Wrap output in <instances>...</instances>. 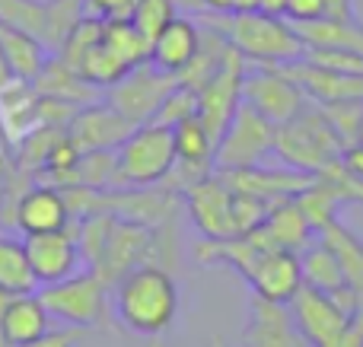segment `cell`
Returning a JSON list of instances; mask_svg holds the SVG:
<instances>
[{"label":"cell","mask_w":363,"mask_h":347,"mask_svg":"<svg viewBox=\"0 0 363 347\" xmlns=\"http://www.w3.org/2000/svg\"><path fill=\"white\" fill-rule=\"evenodd\" d=\"M287 10V0H258V13H268V16H284Z\"/></svg>","instance_id":"39"},{"label":"cell","mask_w":363,"mask_h":347,"mask_svg":"<svg viewBox=\"0 0 363 347\" xmlns=\"http://www.w3.org/2000/svg\"><path fill=\"white\" fill-rule=\"evenodd\" d=\"M300 271H303V284L313 287V290L335 293V290H341V287H347L338 258H335L319 239L309 242L300 252Z\"/></svg>","instance_id":"29"},{"label":"cell","mask_w":363,"mask_h":347,"mask_svg":"<svg viewBox=\"0 0 363 347\" xmlns=\"http://www.w3.org/2000/svg\"><path fill=\"white\" fill-rule=\"evenodd\" d=\"M341 137L335 134V127L328 125V118L322 115V108H315L309 102L296 118L277 125L274 134V157L281 159L287 169H296L303 176H319L332 163L341 159Z\"/></svg>","instance_id":"3"},{"label":"cell","mask_w":363,"mask_h":347,"mask_svg":"<svg viewBox=\"0 0 363 347\" xmlns=\"http://www.w3.org/2000/svg\"><path fill=\"white\" fill-rule=\"evenodd\" d=\"M296 204H300L303 217L309 220L313 233H319L322 227H328L332 220H338V210H341L338 195H335V191L328 188V182H322L319 176L313 178L309 188H303L300 195H296Z\"/></svg>","instance_id":"30"},{"label":"cell","mask_w":363,"mask_h":347,"mask_svg":"<svg viewBox=\"0 0 363 347\" xmlns=\"http://www.w3.org/2000/svg\"><path fill=\"white\" fill-rule=\"evenodd\" d=\"M191 115H198V89L185 86V83H176V86L166 93V99L160 102L153 121L166 125V127H176L179 121L191 118Z\"/></svg>","instance_id":"33"},{"label":"cell","mask_w":363,"mask_h":347,"mask_svg":"<svg viewBox=\"0 0 363 347\" xmlns=\"http://www.w3.org/2000/svg\"><path fill=\"white\" fill-rule=\"evenodd\" d=\"M306 48L325 51H360L363 55V23H338V19H315V23L294 25Z\"/></svg>","instance_id":"27"},{"label":"cell","mask_w":363,"mask_h":347,"mask_svg":"<svg viewBox=\"0 0 363 347\" xmlns=\"http://www.w3.org/2000/svg\"><path fill=\"white\" fill-rule=\"evenodd\" d=\"M322 16H325V0H287V10H284V19L294 25L315 23Z\"/></svg>","instance_id":"34"},{"label":"cell","mask_w":363,"mask_h":347,"mask_svg":"<svg viewBox=\"0 0 363 347\" xmlns=\"http://www.w3.org/2000/svg\"><path fill=\"white\" fill-rule=\"evenodd\" d=\"M198 48H201L198 23L188 19V16H176L150 42V55H147V61H150L157 70H163V74H169V76L179 80V76L188 70V64L194 61Z\"/></svg>","instance_id":"22"},{"label":"cell","mask_w":363,"mask_h":347,"mask_svg":"<svg viewBox=\"0 0 363 347\" xmlns=\"http://www.w3.org/2000/svg\"><path fill=\"white\" fill-rule=\"evenodd\" d=\"M38 300L45 303L48 316L67 329H99L112 316V290L89 268L57 284L38 287Z\"/></svg>","instance_id":"5"},{"label":"cell","mask_w":363,"mask_h":347,"mask_svg":"<svg viewBox=\"0 0 363 347\" xmlns=\"http://www.w3.org/2000/svg\"><path fill=\"white\" fill-rule=\"evenodd\" d=\"M236 347H309L303 341L300 329H296L294 316L284 303H268V300L255 297L249 300V312H245V325L239 331Z\"/></svg>","instance_id":"15"},{"label":"cell","mask_w":363,"mask_h":347,"mask_svg":"<svg viewBox=\"0 0 363 347\" xmlns=\"http://www.w3.org/2000/svg\"><path fill=\"white\" fill-rule=\"evenodd\" d=\"M322 19H338V23H357V0H325V16Z\"/></svg>","instance_id":"37"},{"label":"cell","mask_w":363,"mask_h":347,"mask_svg":"<svg viewBox=\"0 0 363 347\" xmlns=\"http://www.w3.org/2000/svg\"><path fill=\"white\" fill-rule=\"evenodd\" d=\"M182 201H185V210L191 217L194 229L201 233V239L239 236L236 217H233V191L217 172H211L207 178H201L191 188L182 191Z\"/></svg>","instance_id":"13"},{"label":"cell","mask_w":363,"mask_h":347,"mask_svg":"<svg viewBox=\"0 0 363 347\" xmlns=\"http://www.w3.org/2000/svg\"><path fill=\"white\" fill-rule=\"evenodd\" d=\"M176 83H179L176 76L163 74V70H157L150 61H144L134 70H128L115 86L106 89V102L138 127V125L153 121L160 102L166 99V93H169Z\"/></svg>","instance_id":"10"},{"label":"cell","mask_w":363,"mask_h":347,"mask_svg":"<svg viewBox=\"0 0 363 347\" xmlns=\"http://www.w3.org/2000/svg\"><path fill=\"white\" fill-rule=\"evenodd\" d=\"M10 227L23 236H38V233H57V229L70 227V204L64 188L48 182H35L26 191H19L10 204Z\"/></svg>","instance_id":"12"},{"label":"cell","mask_w":363,"mask_h":347,"mask_svg":"<svg viewBox=\"0 0 363 347\" xmlns=\"http://www.w3.org/2000/svg\"><path fill=\"white\" fill-rule=\"evenodd\" d=\"M38 96H48V99H61V102H70V106H89V102H99V93L102 89L89 86L74 67L61 61L57 55L48 57V64L42 67V74L32 80Z\"/></svg>","instance_id":"24"},{"label":"cell","mask_w":363,"mask_h":347,"mask_svg":"<svg viewBox=\"0 0 363 347\" xmlns=\"http://www.w3.org/2000/svg\"><path fill=\"white\" fill-rule=\"evenodd\" d=\"M315 236H319L322 246L338 258L347 287H354L357 293H363V239L360 236L354 233V229H347L341 220H332L328 227H322Z\"/></svg>","instance_id":"26"},{"label":"cell","mask_w":363,"mask_h":347,"mask_svg":"<svg viewBox=\"0 0 363 347\" xmlns=\"http://www.w3.org/2000/svg\"><path fill=\"white\" fill-rule=\"evenodd\" d=\"M26 239V255H29L32 278L38 287L57 284L64 278H74L77 271L86 268L77 242L74 229H57V233H38V236H23Z\"/></svg>","instance_id":"14"},{"label":"cell","mask_w":363,"mask_h":347,"mask_svg":"<svg viewBox=\"0 0 363 347\" xmlns=\"http://www.w3.org/2000/svg\"><path fill=\"white\" fill-rule=\"evenodd\" d=\"M115 166H118V188H157V185H163L176 166L172 127L157 125V121L138 125L115 150Z\"/></svg>","instance_id":"4"},{"label":"cell","mask_w":363,"mask_h":347,"mask_svg":"<svg viewBox=\"0 0 363 347\" xmlns=\"http://www.w3.org/2000/svg\"><path fill=\"white\" fill-rule=\"evenodd\" d=\"M242 74H245L242 55L230 48L220 70L198 89V118L213 137V144H220L226 125L233 121L236 108L242 106Z\"/></svg>","instance_id":"11"},{"label":"cell","mask_w":363,"mask_h":347,"mask_svg":"<svg viewBox=\"0 0 363 347\" xmlns=\"http://www.w3.org/2000/svg\"><path fill=\"white\" fill-rule=\"evenodd\" d=\"M176 16H179V0H134V10L128 19L147 42H153Z\"/></svg>","instance_id":"31"},{"label":"cell","mask_w":363,"mask_h":347,"mask_svg":"<svg viewBox=\"0 0 363 347\" xmlns=\"http://www.w3.org/2000/svg\"><path fill=\"white\" fill-rule=\"evenodd\" d=\"M245 284L252 287V293L268 303H284L296 297V290L303 287V271H300V252H287V249H268L258 255L255 268L249 271Z\"/></svg>","instance_id":"17"},{"label":"cell","mask_w":363,"mask_h":347,"mask_svg":"<svg viewBox=\"0 0 363 347\" xmlns=\"http://www.w3.org/2000/svg\"><path fill=\"white\" fill-rule=\"evenodd\" d=\"M354 329H357V335L363 338V293L357 300V312H354Z\"/></svg>","instance_id":"42"},{"label":"cell","mask_w":363,"mask_h":347,"mask_svg":"<svg viewBox=\"0 0 363 347\" xmlns=\"http://www.w3.org/2000/svg\"><path fill=\"white\" fill-rule=\"evenodd\" d=\"M213 32L230 42L233 51L242 55L245 64H264V67H284L303 57L306 45L300 42L294 23L268 13H204Z\"/></svg>","instance_id":"2"},{"label":"cell","mask_w":363,"mask_h":347,"mask_svg":"<svg viewBox=\"0 0 363 347\" xmlns=\"http://www.w3.org/2000/svg\"><path fill=\"white\" fill-rule=\"evenodd\" d=\"M38 284L32 278L26 239L10 229H0V293H35Z\"/></svg>","instance_id":"28"},{"label":"cell","mask_w":363,"mask_h":347,"mask_svg":"<svg viewBox=\"0 0 363 347\" xmlns=\"http://www.w3.org/2000/svg\"><path fill=\"white\" fill-rule=\"evenodd\" d=\"M112 316L131 335H166L179 316V284L172 271L153 261L131 268L112 287Z\"/></svg>","instance_id":"1"},{"label":"cell","mask_w":363,"mask_h":347,"mask_svg":"<svg viewBox=\"0 0 363 347\" xmlns=\"http://www.w3.org/2000/svg\"><path fill=\"white\" fill-rule=\"evenodd\" d=\"M287 309L309 347H363L354 319L328 293L303 284L296 297L287 303Z\"/></svg>","instance_id":"6"},{"label":"cell","mask_w":363,"mask_h":347,"mask_svg":"<svg viewBox=\"0 0 363 347\" xmlns=\"http://www.w3.org/2000/svg\"><path fill=\"white\" fill-rule=\"evenodd\" d=\"M207 347H230V344H226V338H223V335H213V338H211V344H207Z\"/></svg>","instance_id":"43"},{"label":"cell","mask_w":363,"mask_h":347,"mask_svg":"<svg viewBox=\"0 0 363 347\" xmlns=\"http://www.w3.org/2000/svg\"><path fill=\"white\" fill-rule=\"evenodd\" d=\"M64 131L83 153H89V150H118L121 140L134 131V125L102 99L77 108Z\"/></svg>","instance_id":"16"},{"label":"cell","mask_w":363,"mask_h":347,"mask_svg":"<svg viewBox=\"0 0 363 347\" xmlns=\"http://www.w3.org/2000/svg\"><path fill=\"white\" fill-rule=\"evenodd\" d=\"M157 252H160V227H147V223H138V220L112 217L106 242H102L99 255L93 258L89 271L99 274L108 284V290H112L115 280H121L131 268L153 261Z\"/></svg>","instance_id":"7"},{"label":"cell","mask_w":363,"mask_h":347,"mask_svg":"<svg viewBox=\"0 0 363 347\" xmlns=\"http://www.w3.org/2000/svg\"><path fill=\"white\" fill-rule=\"evenodd\" d=\"M284 74L306 93L309 102L315 106H332V102H347V99H363V76L354 74H338L322 64H313L306 57L294 64H284Z\"/></svg>","instance_id":"18"},{"label":"cell","mask_w":363,"mask_h":347,"mask_svg":"<svg viewBox=\"0 0 363 347\" xmlns=\"http://www.w3.org/2000/svg\"><path fill=\"white\" fill-rule=\"evenodd\" d=\"M322 115L328 118V125L335 127V134L341 137V144L351 147L360 140L363 127V99H347V102H332V106H319Z\"/></svg>","instance_id":"32"},{"label":"cell","mask_w":363,"mask_h":347,"mask_svg":"<svg viewBox=\"0 0 363 347\" xmlns=\"http://www.w3.org/2000/svg\"><path fill=\"white\" fill-rule=\"evenodd\" d=\"M274 134L277 125H271L268 118H262L255 108L242 102L213 150V172L262 166L274 153Z\"/></svg>","instance_id":"8"},{"label":"cell","mask_w":363,"mask_h":347,"mask_svg":"<svg viewBox=\"0 0 363 347\" xmlns=\"http://www.w3.org/2000/svg\"><path fill=\"white\" fill-rule=\"evenodd\" d=\"M51 329V316L35 293H0V338L10 347L29 344Z\"/></svg>","instance_id":"21"},{"label":"cell","mask_w":363,"mask_h":347,"mask_svg":"<svg viewBox=\"0 0 363 347\" xmlns=\"http://www.w3.org/2000/svg\"><path fill=\"white\" fill-rule=\"evenodd\" d=\"M38 125V93L32 83L13 80L10 86L0 93V127H4L6 140L16 144L26 131Z\"/></svg>","instance_id":"25"},{"label":"cell","mask_w":363,"mask_h":347,"mask_svg":"<svg viewBox=\"0 0 363 347\" xmlns=\"http://www.w3.org/2000/svg\"><path fill=\"white\" fill-rule=\"evenodd\" d=\"M255 242L262 249H287V252H303L313 242V227L303 217L296 198H284L274 201L268 210V217L262 220V227L252 229Z\"/></svg>","instance_id":"20"},{"label":"cell","mask_w":363,"mask_h":347,"mask_svg":"<svg viewBox=\"0 0 363 347\" xmlns=\"http://www.w3.org/2000/svg\"><path fill=\"white\" fill-rule=\"evenodd\" d=\"M13 83V74H10V64H6V57H4V51H0V93H4L6 86Z\"/></svg>","instance_id":"40"},{"label":"cell","mask_w":363,"mask_h":347,"mask_svg":"<svg viewBox=\"0 0 363 347\" xmlns=\"http://www.w3.org/2000/svg\"><path fill=\"white\" fill-rule=\"evenodd\" d=\"M77 331L80 329H48L45 335L32 338L29 344H19V347H77V341H80Z\"/></svg>","instance_id":"36"},{"label":"cell","mask_w":363,"mask_h":347,"mask_svg":"<svg viewBox=\"0 0 363 347\" xmlns=\"http://www.w3.org/2000/svg\"><path fill=\"white\" fill-rule=\"evenodd\" d=\"M258 0H233V13H255Z\"/></svg>","instance_id":"41"},{"label":"cell","mask_w":363,"mask_h":347,"mask_svg":"<svg viewBox=\"0 0 363 347\" xmlns=\"http://www.w3.org/2000/svg\"><path fill=\"white\" fill-rule=\"evenodd\" d=\"M0 51H4L6 64H10L13 80H23V83L35 80L51 57V48L42 38L10 23H0Z\"/></svg>","instance_id":"23"},{"label":"cell","mask_w":363,"mask_h":347,"mask_svg":"<svg viewBox=\"0 0 363 347\" xmlns=\"http://www.w3.org/2000/svg\"><path fill=\"white\" fill-rule=\"evenodd\" d=\"M357 144H363V127H360V140H357Z\"/></svg>","instance_id":"45"},{"label":"cell","mask_w":363,"mask_h":347,"mask_svg":"<svg viewBox=\"0 0 363 347\" xmlns=\"http://www.w3.org/2000/svg\"><path fill=\"white\" fill-rule=\"evenodd\" d=\"M242 102L255 108L262 118H268L271 125H284L309 106L306 93L284 74V67H264V64L245 67Z\"/></svg>","instance_id":"9"},{"label":"cell","mask_w":363,"mask_h":347,"mask_svg":"<svg viewBox=\"0 0 363 347\" xmlns=\"http://www.w3.org/2000/svg\"><path fill=\"white\" fill-rule=\"evenodd\" d=\"M204 13H233V0H194Z\"/></svg>","instance_id":"38"},{"label":"cell","mask_w":363,"mask_h":347,"mask_svg":"<svg viewBox=\"0 0 363 347\" xmlns=\"http://www.w3.org/2000/svg\"><path fill=\"white\" fill-rule=\"evenodd\" d=\"M83 10L96 19H128L134 0H83Z\"/></svg>","instance_id":"35"},{"label":"cell","mask_w":363,"mask_h":347,"mask_svg":"<svg viewBox=\"0 0 363 347\" xmlns=\"http://www.w3.org/2000/svg\"><path fill=\"white\" fill-rule=\"evenodd\" d=\"M233 191H245L255 195L262 201H284V198H296L303 188L313 185L315 176H303L296 169H274V166H249V169H230V172H217Z\"/></svg>","instance_id":"19"},{"label":"cell","mask_w":363,"mask_h":347,"mask_svg":"<svg viewBox=\"0 0 363 347\" xmlns=\"http://www.w3.org/2000/svg\"><path fill=\"white\" fill-rule=\"evenodd\" d=\"M147 347H163V341H160V338H150V344Z\"/></svg>","instance_id":"44"}]
</instances>
